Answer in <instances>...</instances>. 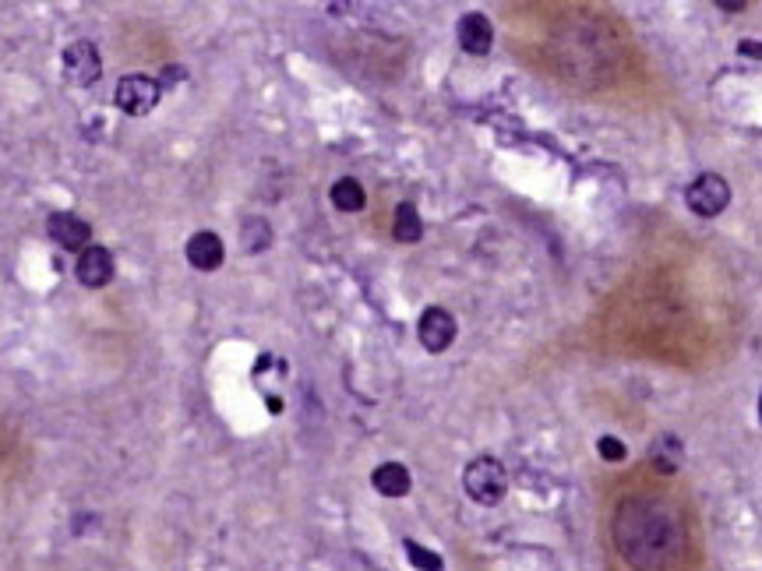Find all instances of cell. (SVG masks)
I'll use <instances>...</instances> for the list:
<instances>
[{
    "label": "cell",
    "mask_w": 762,
    "mask_h": 571,
    "mask_svg": "<svg viewBox=\"0 0 762 571\" xmlns=\"http://www.w3.org/2000/svg\"><path fill=\"white\" fill-rule=\"evenodd\" d=\"M99 75H103V60L89 39H78L64 50V78L71 85H92L99 82Z\"/></svg>",
    "instance_id": "8992f818"
},
{
    "label": "cell",
    "mask_w": 762,
    "mask_h": 571,
    "mask_svg": "<svg viewBox=\"0 0 762 571\" xmlns=\"http://www.w3.org/2000/svg\"><path fill=\"white\" fill-rule=\"evenodd\" d=\"M113 99H117V106L127 113V117H149V113L159 106V99H163V89H159L156 78L127 75V78H120L117 82Z\"/></svg>",
    "instance_id": "3957f363"
},
{
    "label": "cell",
    "mask_w": 762,
    "mask_h": 571,
    "mask_svg": "<svg viewBox=\"0 0 762 571\" xmlns=\"http://www.w3.org/2000/svg\"><path fill=\"white\" fill-rule=\"evenodd\" d=\"M614 547L632 571H671L685 557V526L653 497H625L614 512Z\"/></svg>",
    "instance_id": "6da1fadb"
},
{
    "label": "cell",
    "mask_w": 762,
    "mask_h": 571,
    "mask_svg": "<svg viewBox=\"0 0 762 571\" xmlns=\"http://www.w3.org/2000/svg\"><path fill=\"white\" fill-rule=\"evenodd\" d=\"M463 490L473 505H480V508L501 505L508 494L505 466H501L498 459H491V455H480V459H473L470 466L463 469Z\"/></svg>",
    "instance_id": "7a4b0ae2"
},
{
    "label": "cell",
    "mask_w": 762,
    "mask_h": 571,
    "mask_svg": "<svg viewBox=\"0 0 762 571\" xmlns=\"http://www.w3.org/2000/svg\"><path fill=\"white\" fill-rule=\"evenodd\" d=\"M456 32H459V46H463L466 53H477V57H480V53L491 50V43H494L491 18L480 15V11H470V15L459 18Z\"/></svg>",
    "instance_id": "30bf717a"
},
{
    "label": "cell",
    "mask_w": 762,
    "mask_h": 571,
    "mask_svg": "<svg viewBox=\"0 0 762 571\" xmlns=\"http://www.w3.org/2000/svg\"><path fill=\"white\" fill-rule=\"evenodd\" d=\"M184 254H187V261H191V268H198V272H216V268L226 261V244L219 233L198 230L195 237L187 240Z\"/></svg>",
    "instance_id": "9c48e42d"
},
{
    "label": "cell",
    "mask_w": 762,
    "mask_h": 571,
    "mask_svg": "<svg viewBox=\"0 0 762 571\" xmlns=\"http://www.w3.org/2000/svg\"><path fill=\"white\" fill-rule=\"evenodd\" d=\"M681 462H685V448H681V441L674 438V434H660L650 445V466L657 469V473L674 476L681 469Z\"/></svg>",
    "instance_id": "7c38bea8"
},
{
    "label": "cell",
    "mask_w": 762,
    "mask_h": 571,
    "mask_svg": "<svg viewBox=\"0 0 762 571\" xmlns=\"http://www.w3.org/2000/svg\"><path fill=\"white\" fill-rule=\"evenodd\" d=\"M685 201H688V208H692L695 216L713 219V216H720L727 205H731V184H727L720 173H703V177L688 187Z\"/></svg>",
    "instance_id": "277c9868"
},
{
    "label": "cell",
    "mask_w": 762,
    "mask_h": 571,
    "mask_svg": "<svg viewBox=\"0 0 762 571\" xmlns=\"http://www.w3.org/2000/svg\"><path fill=\"white\" fill-rule=\"evenodd\" d=\"M597 452L604 455L607 462H625V455H628L625 445H621L618 438H600V441H597Z\"/></svg>",
    "instance_id": "e0dca14e"
},
{
    "label": "cell",
    "mask_w": 762,
    "mask_h": 571,
    "mask_svg": "<svg viewBox=\"0 0 762 571\" xmlns=\"http://www.w3.org/2000/svg\"><path fill=\"white\" fill-rule=\"evenodd\" d=\"M46 233H50V240L57 247L78 251V254H82L92 240V226L85 223L82 216H75V212H53V216L46 219Z\"/></svg>",
    "instance_id": "ba28073f"
},
{
    "label": "cell",
    "mask_w": 762,
    "mask_h": 571,
    "mask_svg": "<svg viewBox=\"0 0 762 571\" xmlns=\"http://www.w3.org/2000/svg\"><path fill=\"white\" fill-rule=\"evenodd\" d=\"M75 275L82 286H89V290H103V286L113 282V275H117V261H113V254L106 251V247L89 244L82 254H78Z\"/></svg>",
    "instance_id": "52a82bcc"
},
{
    "label": "cell",
    "mask_w": 762,
    "mask_h": 571,
    "mask_svg": "<svg viewBox=\"0 0 762 571\" xmlns=\"http://www.w3.org/2000/svg\"><path fill=\"white\" fill-rule=\"evenodd\" d=\"M329 198H332V205H336L339 212H360V208L367 205L364 184H360V180H353V177L336 180V184H332V191H329Z\"/></svg>",
    "instance_id": "5bb4252c"
},
{
    "label": "cell",
    "mask_w": 762,
    "mask_h": 571,
    "mask_svg": "<svg viewBox=\"0 0 762 571\" xmlns=\"http://www.w3.org/2000/svg\"><path fill=\"white\" fill-rule=\"evenodd\" d=\"M456 332H459L456 318H452L445 307H427L417 321V339L427 353H445V349L456 342Z\"/></svg>",
    "instance_id": "5b68a950"
},
{
    "label": "cell",
    "mask_w": 762,
    "mask_h": 571,
    "mask_svg": "<svg viewBox=\"0 0 762 571\" xmlns=\"http://www.w3.org/2000/svg\"><path fill=\"white\" fill-rule=\"evenodd\" d=\"M240 237H244V251H262V247H269L272 240V230L262 223V219H247L244 230H240Z\"/></svg>",
    "instance_id": "2e32d148"
},
{
    "label": "cell",
    "mask_w": 762,
    "mask_h": 571,
    "mask_svg": "<svg viewBox=\"0 0 762 571\" xmlns=\"http://www.w3.org/2000/svg\"><path fill=\"white\" fill-rule=\"evenodd\" d=\"M403 550H406V561H410L413 568H420V571H445V561H441V557L434 554V550H427L424 543L406 540Z\"/></svg>",
    "instance_id": "9a60e30c"
},
{
    "label": "cell",
    "mask_w": 762,
    "mask_h": 571,
    "mask_svg": "<svg viewBox=\"0 0 762 571\" xmlns=\"http://www.w3.org/2000/svg\"><path fill=\"white\" fill-rule=\"evenodd\" d=\"M371 483H374V490H378L381 497H406L410 494V469L403 466V462H381L378 469L371 473Z\"/></svg>",
    "instance_id": "8fae6325"
},
{
    "label": "cell",
    "mask_w": 762,
    "mask_h": 571,
    "mask_svg": "<svg viewBox=\"0 0 762 571\" xmlns=\"http://www.w3.org/2000/svg\"><path fill=\"white\" fill-rule=\"evenodd\" d=\"M184 78V67H163V78H159V89H170Z\"/></svg>",
    "instance_id": "ac0fdd59"
},
{
    "label": "cell",
    "mask_w": 762,
    "mask_h": 571,
    "mask_svg": "<svg viewBox=\"0 0 762 571\" xmlns=\"http://www.w3.org/2000/svg\"><path fill=\"white\" fill-rule=\"evenodd\" d=\"M392 237H396L399 244H420V237H424V219H420V212L410 205V201H403V205L396 208Z\"/></svg>",
    "instance_id": "4fadbf2b"
}]
</instances>
